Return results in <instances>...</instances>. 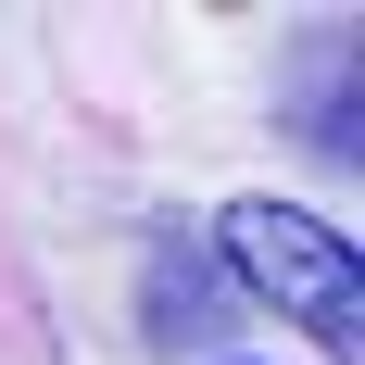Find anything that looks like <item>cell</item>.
<instances>
[{
  "mask_svg": "<svg viewBox=\"0 0 365 365\" xmlns=\"http://www.w3.org/2000/svg\"><path fill=\"white\" fill-rule=\"evenodd\" d=\"M215 240H227V264H240V290H252L264 315L315 328L340 365L365 353V264H353V240H340V227H315L302 202L240 189V202H215Z\"/></svg>",
  "mask_w": 365,
  "mask_h": 365,
  "instance_id": "1",
  "label": "cell"
}]
</instances>
